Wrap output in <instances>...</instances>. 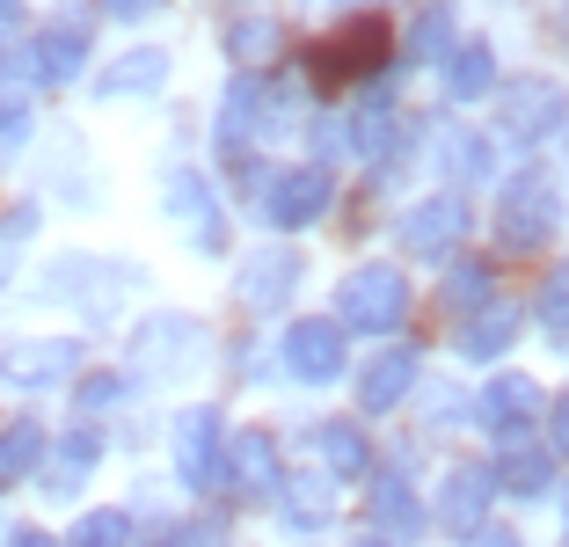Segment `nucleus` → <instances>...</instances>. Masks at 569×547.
Segmentation results:
<instances>
[{"mask_svg": "<svg viewBox=\"0 0 569 547\" xmlns=\"http://www.w3.org/2000/svg\"><path fill=\"white\" fill-rule=\"evenodd\" d=\"M366 511H372V526L395 533V540H417V533H423V504H417V489H409L402 475H380V481H372Z\"/></svg>", "mask_w": 569, "mask_h": 547, "instance_id": "25", "label": "nucleus"}, {"mask_svg": "<svg viewBox=\"0 0 569 547\" xmlns=\"http://www.w3.org/2000/svg\"><path fill=\"white\" fill-rule=\"evenodd\" d=\"M124 540H132V518L124 511H88L81 526L67 533V547H124Z\"/></svg>", "mask_w": 569, "mask_h": 547, "instance_id": "32", "label": "nucleus"}, {"mask_svg": "<svg viewBox=\"0 0 569 547\" xmlns=\"http://www.w3.org/2000/svg\"><path fill=\"white\" fill-rule=\"evenodd\" d=\"M475 547H526V540H511V533H475Z\"/></svg>", "mask_w": 569, "mask_h": 547, "instance_id": "41", "label": "nucleus"}, {"mask_svg": "<svg viewBox=\"0 0 569 547\" xmlns=\"http://www.w3.org/2000/svg\"><path fill=\"white\" fill-rule=\"evenodd\" d=\"M44 424H37V416H16V424H8V431H0V481H16V475H30L37 460H44Z\"/></svg>", "mask_w": 569, "mask_h": 547, "instance_id": "28", "label": "nucleus"}, {"mask_svg": "<svg viewBox=\"0 0 569 547\" xmlns=\"http://www.w3.org/2000/svg\"><path fill=\"white\" fill-rule=\"evenodd\" d=\"M118 401H124V380H118V372H110V380H88V387H81V416L118 409Z\"/></svg>", "mask_w": 569, "mask_h": 547, "instance_id": "37", "label": "nucleus"}, {"mask_svg": "<svg viewBox=\"0 0 569 547\" xmlns=\"http://www.w3.org/2000/svg\"><path fill=\"white\" fill-rule=\"evenodd\" d=\"M511 336H519V307H503V299H482V307H468V321H460V358H475V365H489V358H503L511 350Z\"/></svg>", "mask_w": 569, "mask_h": 547, "instance_id": "20", "label": "nucleus"}, {"mask_svg": "<svg viewBox=\"0 0 569 547\" xmlns=\"http://www.w3.org/2000/svg\"><path fill=\"white\" fill-rule=\"evenodd\" d=\"M37 139V125H30V110L22 102H0V168H16L22 161V147Z\"/></svg>", "mask_w": 569, "mask_h": 547, "instance_id": "35", "label": "nucleus"}, {"mask_svg": "<svg viewBox=\"0 0 569 547\" xmlns=\"http://www.w3.org/2000/svg\"><path fill=\"white\" fill-rule=\"evenodd\" d=\"M153 547H227V533H219L212 518H190V526H168Z\"/></svg>", "mask_w": 569, "mask_h": 547, "instance_id": "36", "label": "nucleus"}, {"mask_svg": "<svg viewBox=\"0 0 569 547\" xmlns=\"http://www.w3.org/2000/svg\"><path fill=\"white\" fill-rule=\"evenodd\" d=\"M8 547H59V540H44V533H16Z\"/></svg>", "mask_w": 569, "mask_h": 547, "instance_id": "42", "label": "nucleus"}, {"mask_svg": "<svg viewBox=\"0 0 569 547\" xmlns=\"http://www.w3.org/2000/svg\"><path fill=\"white\" fill-rule=\"evenodd\" d=\"M153 8H161V0H102V16H110V22H147Z\"/></svg>", "mask_w": 569, "mask_h": 547, "instance_id": "38", "label": "nucleus"}, {"mask_svg": "<svg viewBox=\"0 0 569 547\" xmlns=\"http://www.w3.org/2000/svg\"><path fill=\"white\" fill-rule=\"evenodd\" d=\"M358 547H387V540H358Z\"/></svg>", "mask_w": 569, "mask_h": 547, "instance_id": "44", "label": "nucleus"}, {"mask_svg": "<svg viewBox=\"0 0 569 547\" xmlns=\"http://www.w3.org/2000/svg\"><path fill=\"white\" fill-rule=\"evenodd\" d=\"M16 22H22V0H0V37L16 30Z\"/></svg>", "mask_w": 569, "mask_h": 547, "instance_id": "40", "label": "nucleus"}, {"mask_svg": "<svg viewBox=\"0 0 569 547\" xmlns=\"http://www.w3.org/2000/svg\"><path fill=\"white\" fill-rule=\"evenodd\" d=\"M387 51H395V37H387V22L358 16V22H343V30H336L329 44L315 51V81H321V88H336V81H380Z\"/></svg>", "mask_w": 569, "mask_h": 547, "instance_id": "4", "label": "nucleus"}, {"mask_svg": "<svg viewBox=\"0 0 569 547\" xmlns=\"http://www.w3.org/2000/svg\"><path fill=\"white\" fill-rule=\"evenodd\" d=\"M204 350H212V336H204V321H190V315H153V321H139V336H132V365L153 372V380L190 372Z\"/></svg>", "mask_w": 569, "mask_h": 547, "instance_id": "5", "label": "nucleus"}, {"mask_svg": "<svg viewBox=\"0 0 569 547\" xmlns=\"http://www.w3.org/2000/svg\"><path fill=\"white\" fill-rule=\"evenodd\" d=\"M37 233V205H16V212H0V285L22 270V241Z\"/></svg>", "mask_w": 569, "mask_h": 547, "instance_id": "30", "label": "nucleus"}, {"mask_svg": "<svg viewBox=\"0 0 569 547\" xmlns=\"http://www.w3.org/2000/svg\"><path fill=\"white\" fill-rule=\"evenodd\" d=\"M219 51L234 59V73H256V67H270V59H278V22H270V16H241V22H227Z\"/></svg>", "mask_w": 569, "mask_h": 547, "instance_id": "26", "label": "nucleus"}, {"mask_svg": "<svg viewBox=\"0 0 569 547\" xmlns=\"http://www.w3.org/2000/svg\"><path fill=\"white\" fill-rule=\"evenodd\" d=\"M219 467L234 475L241 497H278V489H284V481H278V438H270V431H234Z\"/></svg>", "mask_w": 569, "mask_h": 547, "instance_id": "13", "label": "nucleus"}, {"mask_svg": "<svg viewBox=\"0 0 569 547\" xmlns=\"http://www.w3.org/2000/svg\"><path fill=\"white\" fill-rule=\"evenodd\" d=\"M460 233H468V198H460V190H438V198L409 205V212L395 219V241H402L409 256H452Z\"/></svg>", "mask_w": 569, "mask_h": 547, "instance_id": "7", "label": "nucleus"}, {"mask_svg": "<svg viewBox=\"0 0 569 547\" xmlns=\"http://www.w3.org/2000/svg\"><path fill=\"white\" fill-rule=\"evenodd\" d=\"M555 446L569 452V387H562V395H555Z\"/></svg>", "mask_w": 569, "mask_h": 547, "instance_id": "39", "label": "nucleus"}, {"mask_svg": "<svg viewBox=\"0 0 569 547\" xmlns=\"http://www.w3.org/2000/svg\"><path fill=\"white\" fill-rule=\"evenodd\" d=\"M533 315H540V329H548L555 344H569V263L548 270V285H540V299H533Z\"/></svg>", "mask_w": 569, "mask_h": 547, "instance_id": "29", "label": "nucleus"}, {"mask_svg": "<svg viewBox=\"0 0 569 547\" xmlns=\"http://www.w3.org/2000/svg\"><path fill=\"white\" fill-rule=\"evenodd\" d=\"M343 147H351L358 161H395V153H402V110L387 96L358 102V110L343 117Z\"/></svg>", "mask_w": 569, "mask_h": 547, "instance_id": "15", "label": "nucleus"}, {"mask_svg": "<svg viewBox=\"0 0 569 547\" xmlns=\"http://www.w3.org/2000/svg\"><path fill=\"white\" fill-rule=\"evenodd\" d=\"M482 299H489V263H452L446 307H452V315H468V307H482Z\"/></svg>", "mask_w": 569, "mask_h": 547, "instance_id": "34", "label": "nucleus"}, {"mask_svg": "<svg viewBox=\"0 0 569 547\" xmlns=\"http://www.w3.org/2000/svg\"><path fill=\"white\" fill-rule=\"evenodd\" d=\"M161 212L183 219V227L212 219V182H204L198 168H168V176H161Z\"/></svg>", "mask_w": 569, "mask_h": 547, "instance_id": "27", "label": "nucleus"}, {"mask_svg": "<svg viewBox=\"0 0 569 547\" xmlns=\"http://www.w3.org/2000/svg\"><path fill=\"white\" fill-rule=\"evenodd\" d=\"M81 67H88V22H51V30L30 44V73L44 88L81 81Z\"/></svg>", "mask_w": 569, "mask_h": 547, "instance_id": "16", "label": "nucleus"}, {"mask_svg": "<svg viewBox=\"0 0 569 547\" xmlns=\"http://www.w3.org/2000/svg\"><path fill=\"white\" fill-rule=\"evenodd\" d=\"M562 533H569V489H562Z\"/></svg>", "mask_w": 569, "mask_h": 547, "instance_id": "43", "label": "nucleus"}, {"mask_svg": "<svg viewBox=\"0 0 569 547\" xmlns=\"http://www.w3.org/2000/svg\"><path fill=\"white\" fill-rule=\"evenodd\" d=\"M489 475H497V489H511V497H540V489H555V452L540 446V438L511 431Z\"/></svg>", "mask_w": 569, "mask_h": 547, "instance_id": "18", "label": "nucleus"}, {"mask_svg": "<svg viewBox=\"0 0 569 547\" xmlns=\"http://www.w3.org/2000/svg\"><path fill=\"white\" fill-rule=\"evenodd\" d=\"M329 198H336V182H329V168H284V176H270V190H263V219L270 227H315L321 212H329Z\"/></svg>", "mask_w": 569, "mask_h": 547, "instance_id": "10", "label": "nucleus"}, {"mask_svg": "<svg viewBox=\"0 0 569 547\" xmlns=\"http://www.w3.org/2000/svg\"><path fill=\"white\" fill-rule=\"evenodd\" d=\"M96 460H102V438L88 431V424H73V431L59 438V446H44V460H37V481H44V497H73Z\"/></svg>", "mask_w": 569, "mask_h": 547, "instance_id": "14", "label": "nucleus"}, {"mask_svg": "<svg viewBox=\"0 0 569 547\" xmlns=\"http://www.w3.org/2000/svg\"><path fill=\"white\" fill-rule=\"evenodd\" d=\"M300 278H307V263L292 249H263V256H249V263H241L234 307H241V315H278L284 299L300 292Z\"/></svg>", "mask_w": 569, "mask_h": 547, "instance_id": "9", "label": "nucleus"}, {"mask_svg": "<svg viewBox=\"0 0 569 547\" xmlns=\"http://www.w3.org/2000/svg\"><path fill=\"white\" fill-rule=\"evenodd\" d=\"M497 125L511 147H540V139H555L569 125V88L562 81H540V73H526V81L503 88L497 102Z\"/></svg>", "mask_w": 569, "mask_h": 547, "instance_id": "3", "label": "nucleus"}, {"mask_svg": "<svg viewBox=\"0 0 569 547\" xmlns=\"http://www.w3.org/2000/svg\"><path fill=\"white\" fill-rule=\"evenodd\" d=\"M562 227V198H555V176L548 168H526V176L503 182V205H497V241L511 256H540Z\"/></svg>", "mask_w": 569, "mask_h": 547, "instance_id": "1", "label": "nucleus"}, {"mask_svg": "<svg viewBox=\"0 0 569 547\" xmlns=\"http://www.w3.org/2000/svg\"><path fill=\"white\" fill-rule=\"evenodd\" d=\"M249 139H263V81H256V73H234L227 96H219V147L241 153Z\"/></svg>", "mask_w": 569, "mask_h": 547, "instance_id": "22", "label": "nucleus"}, {"mask_svg": "<svg viewBox=\"0 0 569 547\" xmlns=\"http://www.w3.org/2000/svg\"><path fill=\"white\" fill-rule=\"evenodd\" d=\"M438 73H446L452 102H482L489 88H497V51H489L482 37H468V44H452L446 59H438Z\"/></svg>", "mask_w": 569, "mask_h": 547, "instance_id": "23", "label": "nucleus"}, {"mask_svg": "<svg viewBox=\"0 0 569 547\" xmlns=\"http://www.w3.org/2000/svg\"><path fill=\"white\" fill-rule=\"evenodd\" d=\"M489 504H497V475H489V467H475V460H460L446 475V489H438V518H446L452 533H482Z\"/></svg>", "mask_w": 569, "mask_h": 547, "instance_id": "12", "label": "nucleus"}, {"mask_svg": "<svg viewBox=\"0 0 569 547\" xmlns=\"http://www.w3.org/2000/svg\"><path fill=\"white\" fill-rule=\"evenodd\" d=\"M475 409H482V424H489L497 438L533 431V416H540V387L526 380V372H497V380L482 387V401H475Z\"/></svg>", "mask_w": 569, "mask_h": 547, "instance_id": "17", "label": "nucleus"}, {"mask_svg": "<svg viewBox=\"0 0 569 547\" xmlns=\"http://www.w3.org/2000/svg\"><path fill=\"white\" fill-rule=\"evenodd\" d=\"M161 81H168V51L139 44V51H124V59H110V67H102L96 96L102 102H132V96H161Z\"/></svg>", "mask_w": 569, "mask_h": 547, "instance_id": "21", "label": "nucleus"}, {"mask_svg": "<svg viewBox=\"0 0 569 547\" xmlns=\"http://www.w3.org/2000/svg\"><path fill=\"white\" fill-rule=\"evenodd\" d=\"M284 372L307 380V387L336 380V372H343V321H336V315L292 321V329H284Z\"/></svg>", "mask_w": 569, "mask_h": 547, "instance_id": "8", "label": "nucleus"}, {"mask_svg": "<svg viewBox=\"0 0 569 547\" xmlns=\"http://www.w3.org/2000/svg\"><path fill=\"white\" fill-rule=\"evenodd\" d=\"M219 409H183L176 416V475L190 481V489H204V481H219V460H227V446H219Z\"/></svg>", "mask_w": 569, "mask_h": 547, "instance_id": "11", "label": "nucleus"}, {"mask_svg": "<svg viewBox=\"0 0 569 547\" xmlns=\"http://www.w3.org/2000/svg\"><path fill=\"white\" fill-rule=\"evenodd\" d=\"M446 51H452V16L446 8H423L409 22V59H446Z\"/></svg>", "mask_w": 569, "mask_h": 547, "instance_id": "31", "label": "nucleus"}, {"mask_svg": "<svg viewBox=\"0 0 569 547\" xmlns=\"http://www.w3.org/2000/svg\"><path fill=\"white\" fill-rule=\"evenodd\" d=\"M409 315V278L395 263H366L351 270V278L336 285V321H343V336H395V321Z\"/></svg>", "mask_w": 569, "mask_h": 547, "instance_id": "2", "label": "nucleus"}, {"mask_svg": "<svg viewBox=\"0 0 569 547\" xmlns=\"http://www.w3.org/2000/svg\"><path fill=\"white\" fill-rule=\"evenodd\" d=\"M409 387H417V350L395 344V350H380V358L358 372V409H366V416H387L395 401L409 395Z\"/></svg>", "mask_w": 569, "mask_h": 547, "instance_id": "19", "label": "nucleus"}, {"mask_svg": "<svg viewBox=\"0 0 569 547\" xmlns=\"http://www.w3.org/2000/svg\"><path fill=\"white\" fill-rule=\"evenodd\" d=\"M81 372V344L73 336H16V344H0V380L37 395V387H59Z\"/></svg>", "mask_w": 569, "mask_h": 547, "instance_id": "6", "label": "nucleus"}, {"mask_svg": "<svg viewBox=\"0 0 569 547\" xmlns=\"http://www.w3.org/2000/svg\"><path fill=\"white\" fill-rule=\"evenodd\" d=\"M438 161H446V176H452V182H475V176L489 168V147H482V132H452Z\"/></svg>", "mask_w": 569, "mask_h": 547, "instance_id": "33", "label": "nucleus"}, {"mask_svg": "<svg viewBox=\"0 0 569 547\" xmlns=\"http://www.w3.org/2000/svg\"><path fill=\"white\" fill-rule=\"evenodd\" d=\"M315 460L329 467L336 481H366L372 475V446L358 424H315Z\"/></svg>", "mask_w": 569, "mask_h": 547, "instance_id": "24", "label": "nucleus"}]
</instances>
